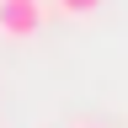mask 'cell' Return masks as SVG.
<instances>
[{
    "label": "cell",
    "mask_w": 128,
    "mask_h": 128,
    "mask_svg": "<svg viewBox=\"0 0 128 128\" xmlns=\"http://www.w3.org/2000/svg\"><path fill=\"white\" fill-rule=\"evenodd\" d=\"M75 128H96V123H75Z\"/></svg>",
    "instance_id": "3"
},
{
    "label": "cell",
    "mask_w": 128,
    "mask_h": 128,
    "mask_svg": "<svg viewBox=\"0 0 128 128\" xmlns=\"http://www.w3.org/2000/svg\"><path fill=\"white\" fill-rule=\"evenodd\" d=\"M43 22H48V6H43V0H0V38H6V43L38 38Z\"/></svg>",
    "instance_id": "1"
},
{
    "label": "cell",
    "mask_w": 128,
    "mask_h": 128,
    "mask_svg": "<svg viewBox=\"0 0 128 128\" xmlns=\"http://www.w3.org/2000/svg\"><path fill=\"white\" fill-rule=\"evenodd\" d=\"M48 11H59V16H91V11H102V0H48Z\"/></svg>",
    "instance_id": "2"
}]
</instances>
